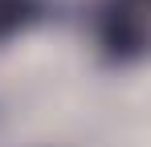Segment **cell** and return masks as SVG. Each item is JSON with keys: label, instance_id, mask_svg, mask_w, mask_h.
Masks as SVG:
<instances>
[{"label": "cell", "instance_id": "cell-2", "mask_svg": "<svg viewBox=\"0 0 151 147\" xmlns=\"http://www.w3.org/2000/svg\"><path fill=\"white\" fill-rule=\"evenodd\" d=\"M45 12H49L45 0H0V45L17 41L33 24H41Z\"/></svg>", "mask_w": 151, "mask_h": 147}, {"label": "cell", "instance_id": "cell-1", "mask_svg": "<svg viewBox=\"0 0 151 147\" xmlns=\"http://www.w3.org/2000/svg\"><path fill=\"white\" fill-rule=\"evenodd\" d=\"M94 33L106 61L114 66L139 61L147 53V0H102Z\"/></svg>", "mask_w": 151, "mask_h": 147}]
</instances>
